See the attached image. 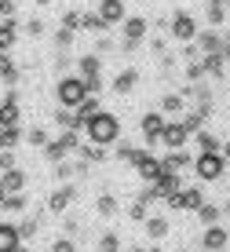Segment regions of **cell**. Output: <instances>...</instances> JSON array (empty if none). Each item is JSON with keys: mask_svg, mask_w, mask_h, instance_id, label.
<instances>
[{"mask_svg": "<svg viewBox=\"0 0 230 252\" xmlns=\"http://www.w3.org/2000/svg\"><path fill=\"white\" fill-rule=\"evenodd\" d=\"M84 132H88V143L110 146V143H117V139H121V121L113 117L110 110H99V114L84 125Z\"/></svg>", "mask_w": 230, "mask_h": 252, "instance_id": "1", "label": "cell"}, {"mask_svg": "<svg viewBox=\"0 0 230 252\" xmlns=\"http://www.w3.org/2000/svg\"><path fill=\"white\" fill-rule=\"evenodd\" d=\"M55 95H59V102H63V106H69V110H77L81 106V102L88 99V81L81 73H66L63 81H59V88H55Z\"/></svg>", "mask_w": 230, "mask_h": 252, "instance_id": "2", "label": "cell"}, {"mask_svg": "<svg viewBox=\"0 0 230 252\" xmlns=\"http://www.w3.org/2000/svg\"><path fill=\"white\" fill-rule=\"evenodd\" d=\"M227 158L223 154H197V158H194V172H197L201 179H205V183H212V179H219L227 172Z\"/></svg>", "mask_w": 230, "mask_h": 252, "instance_id": "3", "label": "cell"}, {"mask_svg": "<svg viewBox=\"0 0 230 252\" xmlns=\"http://www.w3.org/2000/svg\"><path fill=\"white\" fill-rule=\"evenodd\" d=\"M77 146H81V135H77V132H63V135L55 139V143L44 146V158H48V164H59V161L66 158V154H73Z\"/></svg>", "mask_w": 230, "mask_h": 252, "instance_id": "4", "label": "cell"}, {"mask_svg": "<svg viewBox=\"0 0 230 252\" xmlns=\"http://www.w3.org/2000/svg\"><path fill=\"white\" fill-rule=\"evenodd\" d=\"M168 30H172V37H179V40H187V44H190V40H197V19H194V15L190 11H175L172 15V26H168Z\"/></svg>", "mask_w": 230, "mask_h": 252, "instance_id": "5", "label": "cell"}, {"mask_svg": "<svg viewBox=\"0 0 230 252\" xmlns=\"http://www.w3.org/2000/svg\"><path fill=\"white\" fill-rule=\"evenodd\" d=\"M164 205H168V208H179V212H197V208L205 205V194H201V190H194V187H190V190H175Z\"/></svg>", "mask_w": 230, "mask_h": 252, "instance_id": "6", "label": "cell"}, {"mask_svg": "<svg viewBox=\"0 0 230 252\" xmlns=\"http://www.w3.org/2000/svg\"><path fill=\"white\" fill-rule=\"evenodd\" d=\"M143 37H146V19H139V15L125 19V44H121V51H135V44Z\"/></svg>", "mask_w": 230, "mask_h": 252, "instance_id": "7", "label": "cell"}, {"mask_svg": "<svg viewBox=\"0 0 230 252\" xmlns=\"http://www.w3.org/2000/svg\"><path fill=\"white\" fill-rule=\"evenodd\" d=\"M0 128H19V92H7L0 102Z\"/></svg>", "mask_w": 230, "mask_h": 252, "instance_id": "8", "label": "cell"}, {"mask_svg": "<svg viewBox=\"0 0 230 252\" xmlns=\"http://www.w3.org/2000/svg\"><path fill=\"white\" fill-rule=\"evenodd\" d=\"M230 241L227 227H219V223H212V227H205V238H201V245H205V252H223Z\"/></svg>", "mask_w": 230, "mask_h": 252, "instance_id": "9", "label": "cell"}, {"mask_svg": "<svg viewBox=\"0 0 230 252\" xmlns=\"http://www.w3.org/2000/svg\"><path fill=\"white\" fill-rule=\"evenodd\" d=\"M187 128H183V121H175V125H172V121H168V125H164V135H161V143L168 146V150H183V146H187Z\"/></svg>", "mask_w": 230, "mask_h": 252, "instance_id": "10", "label": "cell"}, {"mask_svg": "<svg viewBox=\"0 0 230 252\" xmlns=\"http://www.w3.org/2000/svg\"><path fill=\"white\" fill-rule=\"evenodd\" d=\"M135 172H139V179H146V183H154V179H157V176H161V172H164V164L157 161V158H150V154L143 150V154H139V161H135Z\"/></svg>", "mask_w": 230, "mask_h": 252, "instance_id": "11", "label": "cell"}, {"mask_svg": "<svg viewBox=\"0 0 230 252\" xmlns=\"http://www.w3.org/2000/svg\"><path fill=\"white\" fill-rule=\"evenodd\" d=\"M99 19L106 26H113V22H125L128 15H125V0H99Z\"/></svg>", "mask_w": 230, "mask_h": 252, "instance_id": "12", "label": "cell"}, {"mask_svg": "<svg viewBox=\"0 0 230 252\" xmlns=\"http://www.w3.org/2000/svg\"><path fill=\"white\" fill-rule=\"evenodd\" d=\"M164 114H143V135H146V143H161V135H164Z\"/></svg>", "mask_w": 230, "mask_h": 252, "instance_id": "13", "label": "cell"}, {"mask_svg": "<svg viewBox=\"0 0 230 252\" xmlns=\"http://www.w3.org/2000/svg\"><path fill=\"white\" fill-rule=\"evenodd\" d=\"M194 44H197V51H205V55H216V51H223V37L216 30H201Z\"/></svg>", "mask_w": 230, "mask_h": 252, "instance_id": "14", "label": "cell"}, {"mask_svg": "<svg viewBox=\"0 0 230 252\" xmlns=\"http://www.w3.org/2000/svg\"><path fill=\"white\" fill-rule=\"evenodd\" d=\"M22 245V234L15 223H0V252H15Z\"/></svg>", "mask_w": 230, "mask_h": 252, "instance_id": "15", "label": "cell"}, {"mask_svg": "<svg viewBox=\"0 0 230 252\" xmlns=\"http://www.w3.org/2000/svg\"><path fill=\"white\" fill-rule=\"evenodd\" d=\"M77 197V187H63V190H55V194L48 197V212H66V205Z\"/></svg>", "mask_w": 230, "mask_h": 252, "instance_id": "16", "label": "cell"}, {"mask_svg": "<svg viewBox=\"0 0 230 252\" xmlns=\"http://www.w3.org/2000/svg\"><path fill=\"white\" fill-rule=\"evenodd\" d=\"M208 121V106H197V110H187L183 114V128H187L190 135H197L201 132V125Z\"/></svg>", "mask_w": 230, "mask_h": 252, "instance_id": "17", "label": "cell"}, {"mask_svg": "<svg viewBox=\"0 0 230 252\" xmlns=\"http://www.w3.org/2000/svg\"><path fill=\"white\" fill-rule=\"evenodd\" d=\"M135 84H139V69H121V73L113 77V92L117 95H128Z\"/></svg>", "mask_w": 230, "mask_h": 252, "instance_id": "18", "label": "cell"}, {"mask_svg": "<svg viewBox=\"0 0 230 252\" xmlns=\"http://www.w3.org/2000/svg\"><path fill=\"white\" fill-rule=\"evenodd\" d=\"M99 66H102V59L95 55V51H92V55H81V59H77V73H81L84 81H92V77H99Z\"/></svg>", "mask_w": 230, "mask_h": 252, "instance_id": "19", "label": "cell"}, {"mask_svg": "<svg viewBox=\"0 0 230 252\" xmlns=\"http://www.w3.org/2000/svg\"><path fill=\"white\" fill-rule=\"evenodd\" d=\"M15 40H19V22H15V19H4V22H0V51H7Z\"/></svg>", "mask_w": 230, "mask_h": 252, "instance_id": "20", "label": "cell"}, {"mask_svg": "<svg viewBox=\"0 0 230 252\" xmlns=\"http://www.w3.org/2000/svg\"><path fill=\"white\" fill-rule=\"evenodd\" d=\"M164 168H172V172H179V168H190V164H194V158H190V154L187 150H172V154H164Z\"/></svg>", "mask_w": 230, "mask_h": 252, "instance_id": "21", "label": "cell"}, {"mask_svg": "<svg viewBox=\"0 0 230 252\" xmlns=\"http://www.w3.org/2000/svg\"><path fill=\"white\" fill-rule=\"evenodd\" d=\"M183 106H187V95H183V92L161 95V114H183Z\"/></svg>", "mask_w": 230, "mask_h": 252, "instance_id": "22", "label": "cell"}, {"mask_svg": "<svg viewBox=\"0 0 230 252\" xmlns=\"http://www.w3.org/2000/svg\"><path fill=\"white\" fill-rule=\"evenodd\" d=\"M0 77H4V84H15V81H19V66L11 63V55H7V51H0Z\"/></svg>", "mask_w": 230, "mask_h": 252, "instance_id": "23", "label": "cell"}, {"mask_svg": "<svg viewBox=\"0 0 230 252\" xmlns=\"http://www.w3.org/2000/svg\"><path fill=\"white\" fill-rule=\"evenodd\" d=\"M99 110H102V106H99V95H88V99L81 102V106H77V117H81L84 125H88V121H92L95 114H99Z\"/></svg>", "mask_w": 230, "mask_h": 252, "instance_id": "24", "label": "cell"}, {"mask_svg": "<svg viewBox=\"0 0 230 252\" xmlns=\"http://www.w3.org/2000/svg\"><path fill=\"white\" fill-rule=\"evenodd\" d=\"M201 63H205V73L223 77V63H227V55H223V51H216V55H201Z\"/></svg>", "mask_w": 230, "mask_h": 252, "instance_id": "25", "label": "cell"}, {"mask_svg": "<svg viewBox=\"0 0 230 252\" xmlns=\"http://www.w3.org/2000/svg\"><path fill=\"white\" fill-rule=\"evenodd\" d=\"M0 179H4V187H7V194H19V190L26 187V176H22V172H19V168H7V172H4V176H0Z\"/></svg>", "mask_w": 230, "mask_h": 252, "instance_id": "26", "label": "cell"}, {"mask_svg": "<svg viewBox=\"0 0 230 252\" xmlns=\"http://www.w3.org/2000/svg\"><path fill=\"white\" fill-rule=\"evenodd\" d=\"M146 234L154 241H161L164 234H168V220H164V216H150V220H146Z\"/></svg>", "mask_w": 230, "mask_h": 252, "instance_id": "27", "label": "cell"}, {"mask_svg": "<svg viewBox=\"0 0 230 252\" xmlns=\"http://www.w3.org/2000/svg\"><path fill=\"white\" fill-rule=\"evenodd\" d=\"M22 139V128H0V150H15Z\"/></svg>", "mask_w": 230, "mask_h": 252, "instance_id": "28", "label": "cell"}, {"mask_svg": "<svg viewBox=\"0 0 230 252\" xmlns=\"http://www.w3.org/2000/svg\"><path fill=\"white\" fill-rule=\"evenodd\" d=\"M194 143H197L201 154H219V139L212 135V132H197V139H194Z\"/></svg>", "mask_w": 230, "mask_h": 252, "instance_id": "29", "label": "cell"}, {"mask_svg": "<svg viewBox=\"0 0 230 252\" xmlns=\"http://www.w3.org/2000/svg\"><path fill=\"white\" fill-rule=\"evenodd\" d=\"M77 158H84V161H92V164L95 161H106V146H95V143L92 146H77Z\"/></svg>", "mask_w": 230, "mask_h": 252, "instance_id": "30", "label": "cell"}, {"mask_svg": "<svg viewBox=\"0 0 230 252\" xmlns=\"http://www.w3.org/2000/svg\"><path fill=\"white\" fill-rule=\"evenodd\" d=\"M146 205H150V201L135 197V201L128 205V220H131V223H146V220H150V216H146Z\"/></svg>", "mask_w": 230, "mask_h": 252, "instance_id": "31", "label": "cell"}, {"mask_svg": "<svg viewBox=\"0 0 230 252\" xmlns=\"http://www.w3.org/2000/svg\"><path fill=\"white\" fill-rule=\"evenodd\" d=\"M26 205H30V201H26V194L19 190V194H7V197H4V205H0V208H4V212H22Z\"/></svg>", "mask_w": 230, "mask_h": 252, "instance_id": "32", "label": "cell"}, {"mask_svg": "<svg viewBox=\"0 0 230 252\" xmlns=\"http://www.w3.org/2000/svg\"><path fill=\"white\" fill-rule=\"evenodd\" d=\"M223 15H227V0H208V22L219 26V22H223Z\"/></svg>", "mask_w": 230, "mask_h": 252, "instance_id": "33", "label": "cell"}, {"mask_svg": "<svg viewBox=\"0 0 230 252\" xmlns=\"http://www.w3.org/2000/svg\"><path fill=\"white\" fill-rule=\"evenodd\" d=\"M81 30H88V33H95V37H99V33L106 30V22L99 19V15H81Z\"/></svg>", "mask_w": 230, "mask_h": 252, "instance_id": "34", "label": "cell"}, {"mask_svg": "<svg viewBox=\"0 0 230 252\" xmlns=\"http://www.w3.org/2000/svg\"><path fill=\"white\" fill-rule=\"evenodd\" d=\"M197 220L205 223V227H212V223H219V205H201V208H197Z\"/></svg>", "mask_w": 230, "mask_h": 252, "instance_id": "35", "label": "cell"}, {"mask_svg": "<svg viewBox=\"0 0 230 252\" xmlns=\"http://www.w3.org/2000/svg\"><path fill=\"white\" fill-rule=\"evenodd\" d=\"M99 252H121V238H117V234H110V230H106L102 238H99Z\"/></svg>", "mask_w": 230, "mask_h": 252, "instance_id": "36", "label": "cell"}, {"mask_svg": "<svg viewBox=\"0 0 230 252\" xmlns=\"http://www.w3.org/2000/svg\"><path fill=\"white\" fill-rule=\"evenodd\" d=\"M139 154H143V150H135L131 143H121V146H117V158H121V161H128V164H135V161H139Z\"/></svg>", "mask_w": 230, "mask_h": 252, "instance_id": "37", "label": "cell"}, {"mask_svg": "<svg viewBox=\"0 0 230 252\" xmlns=\"http://www.w3.org/2000/svg\"><path fill=\"white\" fill-rule=\"evenodd\" d=\"M73 33H77V30H66V26H63V30L55 33V48H59V51H66L69 44H73Z\"/></svg>", "mask_w": 230, "mask_h": 252, "instance_id": "38", "label": "cell"}, {"mask_svg": "<svg viewBox=\"0 0 230 252\" xmlns=\"http://www.w3.org/2000/svg\"><path fill=\"white\" fill-rule=\"evenodd\" d=\"M201 77H205V63H197V59H194V63H187V81L197 84Z\"/></svg>", "mask_w": 230, "mask_h": 252, "instance_id": "39", "label": "cell"}, {"mask_svg": "<svg viewBox=\"0 0 230 252\" xmlns=\"http://www.w3.org/2000/svg\"><path fill=\"white\" fill-rule=\"evenodd\" d=\"M95 208H99V216H113V212H117V201H113V194H102Z\"/></svg>", "mask_w": 230, "mask_h": 252, "instance_id": "40", "label": "cell"}, {"mask_svg": "<svg viewBox=\"0 0 230 252\" xmlns=\"http://www.w3.org/2000/svg\"><path fill=\"white\" fill-rule=\"evenodd\" d=\"M63 26H66V30H81V11H73V7H69V11L63 15Z\"/></svg>", "mask_w": 230, "mask_h": 252, "instance_id": "41", "label": "cell"}, {"mask_svg": "<svg viewBox=\"0 0 230 252\" xmlns=\"http://www.w3.org/2000/svg\"><path fill=\"white\" fill-rule=\"evenodd\" d=\"M69 176H77V164L59 161V164H55V179H69Z\"/></svg>", "mask_w": 230, "mask_h": 252, "instance_id": "42", "label": "cell"}, {"mask_svg": "<svg viewBox=\"0 0 230 252\" xmlns=\"http://www.w3.org/2000/svg\"><path fill=\"white\" fill-rule=\"evenodd\" d=\"M26 139H30L33 146H44V143H48V132H44V128H33V132L26 135Z\"/></svg>", "mask_w": 230, "mask_h": 252, "instance_id": "43", "label": "cell"}, {"mask_svg": "<svg viewBox=\"0 0 230 252\" xmlns=\"http://www.w3.org/2000/svg\"><path fill=\"white\" fill-rule=\"evenodd\" d=\"M26 33H30V37H40V33H44V22H40V19H30V22H26Z\"/></svg>", "mask_w": 230, "mask_h": 252, "instance_id": "44", "label": "cell"}, {"mask_svg": "<svg viewBox=\"0 0 230 252\" xmlns=\"http://www.w3.org/2000/svg\"><path fill=\"white\" fill-rule=\"evenodd\" d=\"M102 51H113V40L99 33V40H95V55H102Z\"/></svg>", "mask_w": 230, "mask_h": 252, "instance_id": "45", "label": "cell"}, {"mask_svg": "<svg viewBox=\"0 0 230 252\" xmlns=\"http://www.w3.org/2000/svg\"><path fill=\"white\" fill-rule=\"evenodd\" d=\"M33 230H37V220H26V223H19V234H22V241H26V238H33Z\"/></svg>", "mask_w": 230, "mask_h": 252, "instance_id": "46", "label": "cell"}, {"mask_svg": "<svg viewBox=\"0 0 230 252\" xmlns=\"http://www.w3.org/2000/svg\"><path fill=\"white\" fill-rule=\"evenodd\" d=\"M0 19H15V0H0Z\"/></svg>", "mask_w": 230, "mask_h": 252, "instance_id": "47", "label": "cell"}, {"mask_svg": "<svg viewBox=\"0 0 230 252\" xmlns=\"http://www.w3.org/2000/svg\"><path fill=\"white\" fill-rule=\"evenodd\" d=\"M7 168H15V154H11V150L0 154V172H7Z\"/></svg>", "mask_w": 230, "mask_h": 252, "instance_id": "48", "label": "cell"}, {"mask_svg": "<svg viewBox=\"0 0 230 252\" xmlns=\"http://www.w3.org/2000/svg\"><path fill=\"white\" fill-rule=\"evenodd\" d=\"M51 252H77V249H73V241H69V238H63V241L51 245Z\"/></svg>", "mask_w": 230, "mask_h": 252, "instance_id": "49", "label": "cell"}, {"mask_svg": "<svg viewBox=\"0 0 230 252\" xmlns=\"http://www.w3.org/2000/svg\"><path fill=\"white\" fill-rule=\"evenodd\" d=\"M223 55L230 59V33H227V37H223Z\"/></svg>", "mask_w": 230, "mask_h": 252, "instance_id": "50", "label": "cell"}, {"mask_svg": "<svg viewBox=\"0 0 230 252\" xmlns=\"http://www.w3.org/2000/svg\"><path fill=\"white\" fill-rule=\"evenodd\" d=\"M4 197H7V187H4V179H0V205H4Z\"/></svg>", "mask_w": 230, "mask_h": 252, "instance_id": "51", "label": "cell"}, {"mask_svg": "<svg viewBox=\"0 0 230 252\" xmlns=\"http://www.w3.org/2000/svg\"><path fill=\"white\" fill-rule=\"evenodd\" d=\"M223 158H227V161H230V143H227V146H223Z\"/></svg>", "mask_w": 230, "mask_h": 252, "instance_id": "52", "label": "cell"}, {"mask_svg": "<svg viewBox=\"0 0 230 252\" xmlns=\"http://www.w3.org/2000/svg\"><path fill=\"white\" fill-rule=\"evenodd\" d=\"M146 252H164V249H161V245H154V249H146Z\"/></svg>", "mask_w": 230, "mask_h": 252, "instance_id": "53", "label": "cell"}, {"mask_svg": "<svg viewBox=\"0 0 230 252\" xmlns=\"http://www.w3.org/2000/svg\"><path fill=\"white\" fill-rule=\"evenodd\" d=\"M15 252H30V249H26V245H19V249H15Z\"/></svg>", "mask_w": 230, "mask_h": 252, "instance_id": "54", "label": "cell"}, {"mask_svg": "<svg viewBox=\"0 0 230 252\" xmlns=\"http://www.w3.org/2000/svg\"><path fill=\"white\" fill-rule=\"evenodd\" d=\"M37 4H51V0H37Z\"/></svg>", "mask_w": 230, "mask_h": 252, "instance_id": "55", "label": "cell"}, {"mask_svg": "<svg viewBox=\"0 0 230 252\" xmlns=\"http://www.w3.org/2000/svg\"><path fill=\"white\" fill-rule=\"evenodd\" d=\"M128 252H143V249H128Z\"/></svg>", "mask_w": 230, "mask_h": 252, "instance_id": "56", "label": "cell"}, {"mask_svg": "<svg viewBox=\"0 0 230 252\" xmlns=\"http://www.w3.org/2000/svg\"><path fill=\"white\" fill-rule=\"evenodd\" d=\"M227 212H230V205H227Z\"/></svg>", "mask_w": 230, "mask_h": 252, "instance_id": "57", "label": "cell"}]
</instances>
